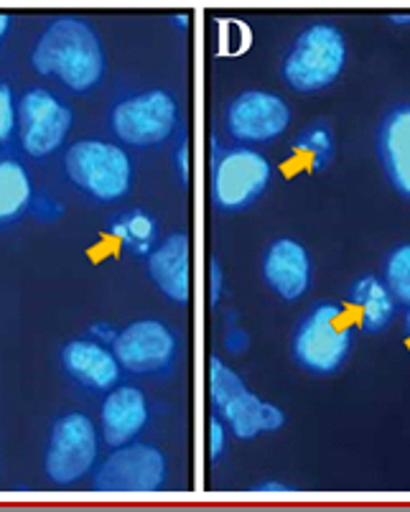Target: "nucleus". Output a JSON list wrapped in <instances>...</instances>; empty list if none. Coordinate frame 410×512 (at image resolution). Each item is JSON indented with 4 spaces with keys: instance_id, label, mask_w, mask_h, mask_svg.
Listing matches in <instances>:
<instances>
[{
    "instance_id": "obj_7",
    "label": "nucleus",
    "mask_w": 410,
    "mask_h": 512,
    "mask_svg": "<svg viewBox=\"0 0 410 512\" xmlns=\"http://www.w3.org/2000/svg\"><path fill=\"white\" fill-rule=\"evenodd\" d=\"M115 136L135 148H153L169 141L179 123V102L166 90L130 95L110 115Z\"/></svg>"
},
{
    "instance_id": "obj_31",
    "label": "nucleus",
    "mask_w": 410,
    "mask_h": 512,
    "mask_svg": "<svg viewBox=\"0 0 410 512\" xmlns=\"http://www.w3.org/2000/svg\"><path fill=\"white\" fill-rule=\"evenodd\" d=\"M393 23H410V13H400V16H390Z\"/></svg>"
},
{
    "instance_id": "obj_5",
    "label": "nucleus",
    "mask_w": 410,
    "mask_h": 512,
    "mask_svg": "<svg viewBox=\"0 0 410 512\" xmlns=\"http://www.w3.org/2000/svg\"><path fill=\"white\" fill-rule=\"evenodd\" d=\"M273 181V164L248 146L214 148L212 202L220 212H242L253 207Z\"/></svg>"
},
{
    "instance_id": "obj_28",
    "label": "nucleus",
    "mask_w": 410,
    "mask_h": 512,
    "mask_svg": "<svg viewBox=\"0 0 410 512\" xmlns=\"http://www.w3.org/2000/svg\"><path fill=\"white\" fill-rule=\"evenodd\" d=\"M255 492H291L293 487L291 484H283V482H260L253 487Z\"/></svg>"
},
{
    "instance_id": "obj_22",
    "label": "nucleus",
    "mask_w": 410,
    "mask_h": 512,
    "mask_svg": "<svg viewBox=\"0 0 410 512\" xmlns=\"http://www.w3.org/2000/svg\"><path fill=\"white\" fill-rule=\"evenodd\" d=\"M385 286L395 301L410 306V242L398 245L385 260Z\"/></svg>"
},
{
    "instance_id": "obj_8",
    "label": "nucleus",
    "mask_w": 410,
    "mask_h": 512,
    "mask_svg": "<svg viewBox=\"0 0 410 512\" xmlns=\"http://www.w3.org/2000/svg\"><path fill=\"white\" fill-rule=\"evenodd\" d=\"M97 459V428L85 413H67L51 428L44 469L54 484H74Z\"/></svg>"
},
{
    "instance_id": "obj_4",
    "label": "nucleus",
    "mask_w": 410,
    "mask_h": 512,
    "mask_svg": "<svg viewBox=\"0 0 410 512\" xmlns=\"http://www.w3.org/2000/svg\"><path fill=\"white\" fill-rule=\"evenodd\" d=\"M347 62V41L332 23H314L298 34L283 59L281 74L291 90L309 95L332 87Z\"/></svg>"
},
{
    "instance_id": "obj_18",
    "label": "nucleus",
    "mask_w": 410,
    "mask_h": 512,
    "mask_svg": "<svg viewBox=\"0 0 410 512\" xmlns=\"http://www.w3.org/2000/svg\"><path fill=\"white\" fill-rule=\"evenodd\" d=\"M349 304L357 311V321L367 334H380L395 316V296L377 276H362L349 288Z\"/></svg>"
},
{
    "instance_id": "obj_11",
    "label": "nucleus",
    "mask_w": 410,
    "mask_h": 512,
    "mask_svg": "<svg viewBox=\"0 0 410 512\" xmlns=\"http://www.w3.org/2000/svg\"><path fill=\"white\" fill-rule=\"evenodd\" d=\"M166 456L151 444H133L113 451L95 474L100 492H158L166 482Z\"/></svg>"
},
{
    "instance_id": "obj_23",
    "label": "nucleus",
    "mask_w": 410,
    "mask_h": 512,
    "mask_svg": "<svg viewBox=\"0 0 410 512\" xmlns=\"http://www.w3.org/2000/svg\"><path fill=\"white\" fill-rule=\"evenodd\" d=\"M18 128V102L8 82H0V143H6Z\"/></svg>"
},
{
    "instance_id": "obj_30",
    "label": "nucleus",
    "mask_w": 410,
    "mask_h": 512,
    "mask_svg": "<svg viewBox=\"0 0 410 512\" xmlns=\"http://www.w3.org/2000/svg\"><path fill=\"white\" fill-rule=\"evenodd\" d=\"M403 337H405V342H408V349H410V306H408V316H405V327H403Z\"/></svg>"
},
{
    "instance_id": "obj_29",
    "label": "nucleus",
    "mask_w": 410,
    "mask_h": 512,
    "mask_svg": "<svg viewBox=\"0 0 410 512\" xmlns=\"http://www.w3.org/2000/svg\"><path fill=\"white\" fill-rule=\"evenodd\" d=\"M8 29H11V16H8V13H0V41L6 39Z\"/></svg>"
},
{
    "instance_id": "obj_26",
    "label": "nucleus",
    "mask_w": 410,
    "mask_h": 512,
    "mask_svg": "<svg viewBox=\"0 0 410 512\" xmlns=\"http://www.w3.org/2000/svg\"><path fill=\"white\" fill-rule=\"evenodd\" d=\"M225 344H227V349H230L232 355H242V352L248 349L250 337H248V332H245V329H242V327H237V324H230V327H227Z\"/></svg>"
},
{
    "instance_id": "obj_27",
    "label": "nucleus",
    "mask_w": 410,
    "mask_h": 512,
    "mask_svg": "<svg viewBox=\"0 0 410 512\" xmlns=\"http://www.w3.org/2000/svg\"><path fill=\"white\" fill-rule=\"evenodd\" d=\"M176 171H179L181 184H189L191 179V151H189V141H181V146L176 148Z\"/></svg>"
},
{
    "instance_id": "obj_25",
    "label": "nucleus",
    "mask_w": 410,
    "mask_h": 512,
    "mask_svg": "<svg viewBox=\"0 0 410 512\" xmlns=\"http://www.w3.org/2000/svg\"><path fill=\"white\" fill-rule=\"evenodd\" d=\"M225 271H222L220 260H212V268H209V293H212V304H220L222 293H225Z\"/></svg>"
},
{
    "instance_id": "obj_9",
    "label": "nucleus",
    "mask_w": 410,
    "mask_h": 512,
    "mask_svg": "<svg viewBox=\"0 0 410 512\" xmlns=\"http://www.w3.org/2000/svg\"><path fill=\"white\" fill-rule=\"evenodd\" d=\"M291 107L283 97L265 90L240 92L225 110V128L237 143H270L291 125Z\"/></svg>"
},
{
    "instance_id": "obj_3",
    "label": "nucleus",
    "mask_w": 410,
    "mask_h": 512,
    "mask_svg": "<svg viewBox=\"0 0 410 512\" xmlns=\"http://www.w3.org/2000/svg\"><path fill=\"white\" fill-rule=\"evenodd\" d=\"M354 344V324L347 309L319 301L293 334V357L314 375H334L347 362Z\"/></svg>"
},
{
    "instance_id": "obj_10",
    "label": "nucleus",
    "mask_w": 410,
    "mask_h": 512,
    "mask_svg": "<svg viewBox=\"0 0 410 512\" xmlns=\"http://www.w3.org/2000/svg\"><path fill=\"white\" fill-rule=\"evenodd\" d=\"M72 130V110L49 90H29L18 100V136L23 151L44 158L57 151Z\"/></svg>"
},
{
    "instance_id": "obj_13",
    "label": "nucleus",
    "mask_w": 410,
    "mask_h": 512,
    "mask_svg": "<svg viewBox=\"0 0 410 512\" xmlns=\"http://www.w3.org/2000/svg\"><path fill=\"white\" fill-rule=\"evenodd\" d=\"M148 276L158 291L174 304L191 301V240L184 232H174L148 253Z\"/></svg>"
},
{
    "instance_id": "obj_17",
    "label": "nucleus",
    "mask_w": 410,
    "mask_h": 512,
    "mask_svg": "<svg viewBox=\"0 0 410 512\" xmlns=\"http://www.w3.org/2000/svg\"><path fill=\"white\" fill-rule=\"evenodd\" d=\"M62 365L69 375L92 390H107L118 383L120 362L115 352L92 339H74L62 349Z\"/></svg>"
},
{
    "instance_id": "obj_12",
    "label": "nucleus",
    "mask_w": 410,
    "mask_h": 512,
    "mask_svg": "<svg viewBox=\"0 0 410 512\" xmlns=\"http://www.w3.org/2000/svg\"><path fill=\"white\" fill-rule=\"evenodd\" d=\"M120 367L135 375H156L169 370L176 357V334L163 321L141 319L113 339Z\"/></svg>"
},
{
    "instance_id": "obj_24",
    "label": "nucleus",
    "mask_w": 410,
    "mask_h": 512,
    "mask_svg": "<svg viewBox=\"0 0 410 512\" xmlns=\"http://www.w3.org/2000/svg\"><path fill=\"white\" fill-rule=\"evenodd\" d=\"M209 446H212V459H222V454L227 451V426L220 416H214L209 423Z\"/></svg>"
},
{
    "instance_id": "obj_16",
    "label": "nucleus",
    "mask_w": 410,
    "mask_h": 512,
    "mask_svg": "<svg viewBox=\"0 0 410 512\" xmlns=\"http://www.w3.org/2000/svg\"><path fill=\"white\" fill-rule=\"evenodd\" d=\"M105 444L118 449L133 441L148 423V400L138 388H118L107 395L100 411Z\"/></svg>"
},
{
    "instance_id": "obj_21",
    "label": "nucleus",
    "mask_w": 410,
    "mask_h": 512,
    "mask_svg": "<svg viewBox=\"0 0 410 512\" xmlns=\"http://www.w3.org/2000/svg\"><path fill=\"white\" fill-rule=\"evenodd\" d=\"M293 158L306 171H321L332 164L334 158V133L324 123H314L304 128L293 141Z\"/></svg>"
},
{
    "instance_id": "obj_20",
    "label": "nucleus",
    "mask_w": 410,
    "mask_h": 512,
    "mask_svg": "<svg viewBox=\"0 0 410 512\" xmlns=\"http://www.w3.org/2000/svg\"><path fill=\"white\" fill-rule=\"evenodd\" d=\"M113 237L130 253L146 255L158 240V225L143 209H130L113 220Z\"/></svg>"
},
{
    "instance_id": "obj_19",
    "label": "nucleus",
    "mask_w": 410,
    "mask_h": 512,
    "mask_svg": "<svg viewBox=\"0 0 410 512\" xmlns=\"http://www.w3.org/2000/svg\"><path fill=\"white\" fill-rule=\"evenodd\" d=\"M34 189H31L29 171L16 158L0 161V225L16 222L31 207Z\"/></svg>"
},
{
    "instance_id": "obj_6",
    "label": "nucleus",
    "mask_w": 410,
    "mask_h": 512,
    "mask_svg": "<svg viewBox=\"0 0 410 512\" xmlns=\"http://www.w3.org/2000/svg\"><path fill=\"white\" fill-rule=\"evenodd\" d=\"M64 171L77 189L97 202H115L130 192L133 166L128 153L115 143L77 141L64 156Z\"/></svg>"
},
{
    "instance_id": "obj_15",
    "label": "nucleus",
    "mask_w": 410,
    "mask_h": 512,
    "mask_svg": "<svg viewBox=\"0 0 410 512\" xmlns=\"http://www.w3.org/2000/svg\"><path fill=\"white\" fill-rule=\"evenodd\" d=\"M377 151L395 192L410 199V102L385 115L377 136Z\"/></svg>"
},
{
    "instance_id": "obj_2",
    "label": "nucleus",
    "mask_w": 410,
    "mask_h": 512,
    "mask_svg": "<svg viewBox=\"0 0 410 512\" xmlns=\"http://www.w3.org/2000/svg\"><path fill=\"white\" fill-rule=\"evenodd\" d=\"M209 398L214 413L242 441H250L260 434H276L286 423V413L276 403L260 400L220 357H212L209 367Z\"/></svg>"
},
{
    "instance_id": "obj_14",
    "label": "nucleus",
    "mask_w": 410,
    "mask_h": 512,
    "mask_svg": "<svg viewBox=\"0 0 410 512\" xmlns=\"http://www.w3.org/2000/svg\"><path fill=\"white\" fill-rule=\"evenodd\" d=\"M263 278L283 301L301 299L311 286V255L291 237L270 242L263 255Z\"/></svg>"
},
{
    "instance_id": "obj_1",
    "label": "nucleus",
    "mask_w": 410,
    "mask_h": 512,
    "mask_svg": "<svg viewBox=\"0 0 410 512\" xmlns=\"http://www.w3.org/2000/svg\"><path fill=\"white\" fill-rule=\"evenodd\" d=\"M31 64L44 77H57L67 90L90 92L105 74V51L90 23L62 16L36 41Z\"/></svg>"
}]
</instances>
